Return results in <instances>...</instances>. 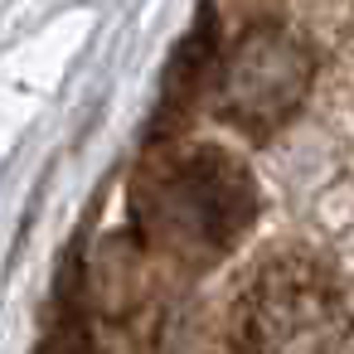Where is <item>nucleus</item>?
I'll list each match as a JSON object with an SVG mask.
<instances>
[{
    "mask_svg": "<svg viewBox=\"0 0 354 354\" xmlns=\"http://www.w3.org/2000/svg\"><path fill=\"white\" fill-rule=\"evenodd\" d=\"M310 88V49L286 30H248L218 68V117L248 136L277 131Z\"/></svg>",
    "mask_w": 354,
    "mask_h": 354,
    "instance_id": "nucleus-3",
    "label": "nucleus"
},
{
    "mask_svg": "<svg viewBox=\"0 0 354 354\" xmlns=\"http://www.w3.org/2000/svg\"><path fill=\"white\" fill-rule=\"evenodd\" d=\"M349 339L344 286L306 252L267 257L233 301V354H349Z\"/></svg>",
    "mask_w": 354,
    "mask_h": 354,
    "instance_id": "nucleus-2",
    "label": "nucleus"
},
{
    "mask_svg": "<svg viewBox=\"0 0 354 354\" xmlns=\"http://www.w3.org/2000/svg\"><path fill=\"white\" fill-rule=\"evenodd\" d=\"M257 218L252 175L218 146H156L131 180V223L170 267L204 272Z\"/></svg>",
    "mask_w": 354,
    "mask_h": 354,
    "instance_id": "nucleus-1",
    "label": "nucleus"
},
{
    "mask_svg": "<svg viewBox=\"0 0 354 354\" xmlns=\"http://www.w3.org/2000/svg\"><path fill=\"white\" fill-rule=\"evenodd\" d=\"M39 354H93V339H88V330H83L78 320H64V325L44 339Z\"/></svg>",
    "mask_w": 354,
    "mask_h": 354,
    "instance_id": "nucleus-4",
    "label": "nucleus"
}]
</instances>
